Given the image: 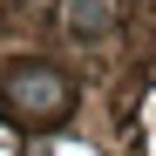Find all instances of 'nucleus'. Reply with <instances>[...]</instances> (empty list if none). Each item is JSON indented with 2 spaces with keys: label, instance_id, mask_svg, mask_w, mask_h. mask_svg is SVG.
<instances>
[{
  "label": "nucleus",
  "instance_id": "nucleus-1",
  "mask_svg": "<svg viewBox=\"0 0 156 156\" xmlns=\"http://www.w3.org/2000/svg\"><path fill=\"white\" fill-rule=\"evenodd\" d=\"M7 95H14L20 115H55L61 102H68V88L55 82V75H41V68H20L14 82H7Z\"/></svg>",
  "mask_w": 156,
  "mask_h": 156
},
{
  "label": "nucleus",
  "instance_id": "nucleus-2",
  "mask_svg": "<svg viewBox=\"0 0 156 156\" xmlns=\"http://www.w3.org/2000/svg\"><path fill=\"white\" fill-rule=\"evenodd\" d=\"M109 20H115L109 0H75V7H68V27H75V34H102Z\"/></svg>",
  "mask_w": 156,
  "mask_h": 156
}]
</instances>
